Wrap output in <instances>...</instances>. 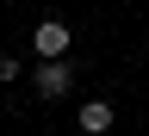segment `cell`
I'll return each mask as SVG.
<instances>
[{
	"mask_svg": "<svg viewBox=\"0 0 149 136\" xmlns=\"http://www.w3.org/2000/svg\"><path fill=\"white\" fill-rule=\"evenodd\" d=\"M31 93H37V99H68V93H74V62H68V56H37Z\"/></svg>",
	"mask_w": 149,
	"mask_h": 136,
	"instance_id": "cell-1",
	"label": "cell"
},
{
	"mask_svg": "<svg viewBox=\"0 0 149 136\" xmlns=\"http://www.w3.org/2000/svg\"><path fill=\"white\" fill-rule=\"evenodd\" d=\"M31 50H37V56H68V50H74V31L62 25V19H44V25L31 31Z\"/></svg>",
	"mask_w": 149,
	"mask_h": 136,
	"instance_id": "cell-2",
	"label": "cell"
},
{
	"mask_svg": "<svg viewBox=\"0 0 149 136\" xmlns=\"http://www.w3.org/2000/svg\"><path fill=\"white\" fill-rule=\"evenodd\" d=\"M112 118H118V111H112V99H87L81 111H74V124H81L87 136H106V130H112Z\"/></svg>",
	"mask_w": 149,
	"mask_h": 136,
	"instance_id": "cell-3",
	"label": "cell"
},
{
	"mask_svg": "<svg viewBox=\"0 0 149 136\" xmlns=\"http://www.w3.org/2000/svg\"><path fill=\"white\" fill-rule=\"evenodd\" d=\"M6 81H19V56H0V87Z\"/></svg>",
	"mask_w": 149,
	"mask_h": 136,
	"instance_id": "cell-4",
	"label": "cell"
}]
</instances>
